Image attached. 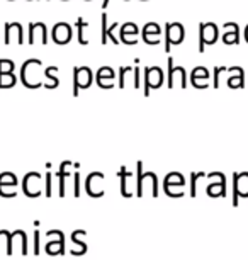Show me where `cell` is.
Returning <instances> with one entry per match:
<instances>
[{
    "label": "cell",
    "instance_id": "obj_13",
    "mask_svg": "<svg viewBox=\"0 0 248 260\" xmlns=\"http://www.w3.org/2000/svg\"><path fill=\"white\" fill-rule=\"evenodd\" d=\"M12 34H17L19 36V45H24V31H22V26L19 22H7L6 24V39L4 43L9 46L12 43Z\"/></svg>",
    "mask_w": 248,
    "mask_h": 260
},
{
    "label": "cell",
    "instance_id": "obj_4",
    "mask_svg": "<svg viewBox=\"0 0 248 260\" xmlns=\"http://www.w3.org/2000/svg\"><path fill=\"white\" fill-rule=\"evenodd\" d=\"M199 51H204V45H212L218 39V27L215 24L207 22V24H201L199 27Z\"/></svg>",
    "mask_w": 248,
    "mask_h": 260
},
{
    "label": "cell",
    "instance_id": "obj_6",
    "mask_svg": "<svg viewBox=\"0 0 248 260\" xmlns=\"http://www.w3.org/2000/svg\"><path fill=\"white\" fill-rule=\"evenodd\" d=\"M40 180H41V175L36 174V172H31L24 177V192H26L29 198H36V196L41 194V187H40Z\"/></svg>",
    "mask_w": 248,
    "mask_h": 260
},
{
    "label": "cell",
    "instance_id": "obj_16",
    "mask_svg": "<svg viewBox=\"0 0 248 260\" xmlns=\"http://www.w3.org/2000/svg\"><path fill=\"white\" fill-rule=\"evenodd\" d=\"M17 78L14 75V72L9 73H0V89H11V87L16 85Z\"/></svg>",
    "mask_w": 248,
    "mask_h": 260
},
{
    "label": "cell",
    "instance_id": "obj_17",
    "mask_svg": "<svg viewBox=\"0 0 248 260\" xmlns=\"http://www.w3.org/2000/svg\"><path fill=\"white\" fill-rule=\"evenodd\" d=\"M68 165H70V161H63L61 169H60V172H58V179H60V196H61V198L65 196V179L68 177V170H66Z\"/></svg>",
    "mask_w": 248,
    "mask_h": 260
},
{
    "label": "cell",
    "instance_id": "obj_26",
    "mask_svg": "<svg viewBox=\"0 0 248 260\" xmlns=\"http://www.w3.org/2000/svg\"><path fill=\"white\" fill-rule=\"evenodd\" d=\"M109 2H111V0H102V7H104V9H108Z\"/></svg>",
    "mask_w": 248,
    "mask_h": 260
},
{
    "label": "cell",
    "instance_id": "obj_23",
    "mask_svg": "<svg viewBox=\"0 0 248 260\" xmlns=\"http://www.w3.org/2000/svg\"><path fill=\"white\" fill-rule=\"evenodd\" d=\"M51 179H53L51 172H48V174H46V196H48V198H50V196L53 194V184H51Z\"/></svg>",
    "mask_w": 248,
    "mask_h": 260
},
{
    "label": "cell",
    "instance_id": "obj_14",
    "mask_svg": "<svg viewBox=\"0 0 248 260\" xmlns=\"http://www.w3.org/2000/svg\"><path fill=\"white\" fill-rule=\"evenodd\" d=\"M175 73H181L184 82H182V89L187 87V75L186 70L182 67H173V58H168V89H172L175 85Z\"/></svg>",
    "mask_w": 248,
    "mask_h": 260
},
{
    "label": "cell",
    "instance_id": "obj_18",
    "mask_svg": "<svg viewBox=\"0 0 248 260\" xmlns=\"http://www.w3.org/2000/svg\"><path fill=\"white\" fill-rule=\"evenodd\" d=\"M55 72H58V67H48L46 72H45V75L51 80V89H56V87L60 85V80H58V78L53 75Z\"/></svg>",
    "mask_w": 248,
    "mask_h": 260
},
{
    "label": "cell",
    "instance_id": "obj_3",
    "mask_svg": "<svg viewBox=\"0 0 248 260\" xmlns=\"http://www.w3.org/2000/svg\"><path fill=\"white\" fill-rule=\"evenodd\" d=\"M163 70L160 67H147L145 68V95H150L152 89H158L163 83Z\"/></svg>",
    "mask_w": 248,
    "mask_h": 260
},
{
    "label": "cell",
    "instance_id": "obj_25",
    "mask_svg": "<svg viewBox=\"0 0 248 260\" xmlns=\"http://www.w3.org/2000/svg\"><path fill=\"white\" fill-rule=\"evenodd\" d=\"M74 179H75V196L79 198V196H80V174H79V172H75Z\"/></svg>",
    "mask_w": 248,
    "mask_h": 260
},
{
    "label": "cell",
    "instance_id": "obj_19",
    "mask_svg": "<svg viewBox=\"0 0 248 260\" xmlns=\"http://www.w3.org/2000/svg\"><path fill=\"white\" fill-rule=\"evenodd\" d=\"M9 72H14V61L7 60V58H2L0 60V73H9Z\"/></svg>",
    "mask_w": 248,
    "mask_h": 260
},
{
    "label": "cell",
    "instance_id": "obj_12",
    "mask_svg": "<svg viewBox=\"0 0 248 260\" xmlns=\"http://www.w3.org/2000/svg\"><path fill=\"white\" fill-rule=\"evenodd\" d=\"M160 32H162V29H160L158 24H155V22L145 24L143 31H141V34H143V41L147 43V45H152V46L158 45V43H160L158 38H153V36H158Z\"/></svg>",
    "mask_w": 248,
    "mask_h": 260
},
{
    "label": "cell",
    "instance_id": "obj_7",
    "mask_svg": "<svg viewBox=\"0 0 248 260\" xmlns=\"http://www.w3.org/2000/svg\"><path fill=\"white\" fill-rule=\"evenodd\" d=\"M36 36H40L41 45H48V29L45 22H31L29 24V38L27 43L34 45L36 43Z\"/></svg>",
    "mask_w": 248,
    "mask_h": 260
},
{
    "label": "cell",
    "instance_id": "obj_9",
    "mask_svg": "<svg viewBox=\"0 0 248 260\" xmlns=\"http://www.w3.org/2000/svg\"><path fill=\"white\" fill-rule=\"evenodd\" d=\"M16 185H17V179L11 172H6V174L0 175V194L4 198H14L16 196V192H14Z\"/></svg>",
    "mask_w": 248,
    "mask_h": 260
},
{
    "label": "cell",
    "instance_id": "obj_21",
    "mask_svg": "<svg viewBox=\"0 0 248 260\" xmlns=\"http://www.w3.org/2000/svg\"><path fill=\"white\" fill-rule=\"evenodd\" d=\"M129 72H133V67L119 68V83H118L119 89H124V77H126V73H129Z\"/></svg>",
    "mask_w": 248,
    "mask_h": 260
},
{
    "label": "cell",
    "instance_id": "obj_11",
    "mask_svg": "<svg viewBox=\"0 0 248 260\" xmlns=\"http://www.w3.org/2000/svg\"><path fill=\"white\" fill-rule=\"evenodd\" d=\"M102 180H104V175L100 172H95V174L89 175V179H87V192L92 198H100L104 194V190H102Z\"/></svg>",
    "mask_w": 248,
    "mask_h": 260
},
{
    "label": "cell",
    "instance_id": "obj_5",
    "mask_svg": "<svg viewBox=\"0 0 248 260\" xmlns=\"http://www.w3.org/2000/svg\"><path fill=\"white\" fill-rule=\"evenodd\" d=\"M72 26L66 22H58L55 27H53V32H51V38L56 45H66V43L72 41Z\"/></svg>",
    "mask_w": 248,
    "mask_h": 260
},
{
    "label": "cell",
    "instance_id": "obj_20",
    "mask_svg": "<svg viewBox=\"0 0 248 260\" xmlns=\"http://www.w3.org/2000/svg\"><path fill=\"white\" fill-rule=\"evenodd\" d=\"M207 78L209 77V73L206 68H202V67H199V68H194V72H192V75H191V80L192 82H196L197 78Z\"/></svg>",
    "mask_w": 248,
    "mask_h": 260
},
{
    "label": "cell",
    "instance_id": "obj_15",
    "mask_svg": "<svg viewBox=\"0 0 248 260\" xmlns=\"http://www.w3.org/2000/svg\"><path fill=\"white\" fill-rule=\"evenodd\" d=\"M75 26H77V38H79V43H80V45L87 46V45H89V39L84 36V29L89 27V22H87L84 17H79V19H77V22H75Z\"/></svg>",
    "mask_w": 248,
    "mask_h": 260
},
{
    "label": "cell",
    "instance_id": "obj_8",
    "mask_svg": "<svg viewBox=\"0 0 248 260\" xmlns=\"http://www.w3.org/2000/svg\"><path fill=\"white\" fill-rule=\"evenodd\" d=\"M116 78V73L111 67H102L95 73V82L100 89H113V80Z\"/></svg>",
    "mask_w": 248,
    "mask_h": 260
},
{
    "label": "cell",
    "instance_id": "obj_28",
    "mask_svg": "<svg viewBox=\"0 0 248 260\" xmlns=\"http://www.w3.org/2000/svg\"><path fill=\"white\" fill-rule=\"evenodd\" d=\"M124 2H128V0H124Z\"/></svg>",
    "mask_w": 248,
    "mask_h": 260
},
{
    "label": "cell",
    "instance_id": "obj_29",
    "mask_svg": "<svg viewBox=\"0 0 248 260\" xmlns=\"http://www.w3.org/2000/svg\"><path fill=\"white\" fill-rule=\"evenodd\" d=\"M87 2H89V0H87Z\"/></svg>",
    "mask_w": 248,
    "mask_h": 260
},
{
    "label": "cell",
    "instance_id": "obj_10",
    "mask_svg": "<svg viewBox=\"0 0 248 260\" xmlns=\"http://www.w3.org/2000/svg\"><path fill=\"white\" fill-rule=\"evenodd\" d=\"M139 34V29L136 26L134 22H124L121 26V31H119V39L124 43V45H136V36Z\"/></svg>",
    "mask_w": 248,
    "mask_h": 260
},
{
    "label": "cell",
    "instance_id": "obj_2",
    "mask_svg": "<svg viewBox=\"0 0 248 260\" xmlns=\"http://www.w3.org/2000/svg\"><path fill=\"white\" fill-rule=\"evenodd\" d=\"M184 36H186V32H184L182 24L168 22L167 26H165V51L168 53L172 45H181L184 41Z\"/></svg>",
    "mask_w": 248,
    "mask_h": 260
},
{
    "label": "cell",
    "instance_id": "obj_1",
    "mask_svg": "<svg viewBox=\"0 0 248 260\" xmlns=\"http://www.w3.org/2000/svg\"><path fill=\"white\" fill-rule=\"evenodd\" d=\"M94 82V73L89 67H75L74 68V97H79L82 89H89Z\"/></svg>",
    "mask_w": 248,
    "mask_h": 260
},
{
    "label": "cell",
    "instance_id": "obj_24",
    "mask_svg": "<svg viewBox=\"0 0 248 260\" xmlns=\"http://www.w3.org/2000/svg\"><path fill=\"white\" fill-rule=\"evenodd\" d=\"M105 31H108V14H102V32H100V43L105 38Z\"/></svg>",
    "mask_w": 248,
    "mask_h": 260
},
{
    "label": "cell",
    "instance_id": "obj_22",
    "mask_svg": "<svg viewBox=\"0 0 248 260\" xmlns=\"http://www.w3.org/2000/svg\"><path fill=\"white\" fill-rule=\"evenodd\" d=\"M139 60H136V65L133 68V78H134V89H139V73H141V68H139Z\"/></svg>",
    "mask_w": 248,
    "mask_h": 260
},
{
    "label": "cell",
    "instance_id": "obj_27",
    "mask_svg": "<svg viewBox=\"0 0 248 260\" xmlns=\"http://www.w3.org/2000/svg\"><path fill=\"white\" fill-rule=\"evenodd\" d=\"M27 2H32V0H27Z\"/></svg>",
    "mask_w": 248,
    "mask_h": 260
}]
</instances>
